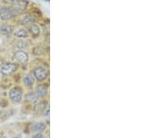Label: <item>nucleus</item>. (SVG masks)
<instances>
[{
	"mask_svg": "<svg viewBox=\"0 0 157 138\" xmlns=\"http://www.w3.org/2000/svg\"><path fill=\"white\" fill-rule=\"evenodd\" d=\"M17 68L16 64H13V63H6V64L2 65L0 71L3 75L8 76V75H11L16 72Z\"/></svg>",
	"mask_w": 157,
	"mask_h": 138,
	"instance_id": "obj_1",
	"label": "nucleus"
},
{
	"mask_svg": "<svg viewBox=\"0 0 157 138\" xmlns=\"http://www.w3.org/2000/svg\"><path fill=\"white\" fill-rule=\"evenodd\" d=\"M16 14V13L13 9H9L6 7L0 8V18L4 21H8V20L12 18Z\"/></svg>",
	"mask_w": 157,
	"mask_h": 138,
	"instance_id": "obj_2",
	"label": "nucleus"
},
{
	"mask_svg": "<svg viewBox=\"0 0 157 138\" xmlns=\"http://www.w3.org/2000/svg\"><path fill=\"white\" fill-rule=\"evenodd\" d=\"M22 90L17 87H15L9 91V98L13 102L18 103L22 99Z\"/></svg>",
	"mask_w": 157,
	"mask_h": 138,
	"instance_id": "obj_3",
	"label": "nucleus"
},
{
	"mask_svg": "<svg viewBox=\"0 0 157 138\" xmlns=\"http://www.w3.org/2000/svg\"><path fill=\"white\" fill-rule=\"evenodd\" d=\"M48 73L46 70L42 67L36 68L34 70V76L39 81H43L47 78Z\"/></svg>",
	"mask_w": 157,
	"mask_h": 138,
	"instance_id": "obj_4",
	"label": "nucleus"
},
{
	"mask_svg": "<svg viewBox=\"0 0 157 138\" xmlns=\"http://www.w3.org/2000/svg\"><path fill=\"white\" fill-rule=\"evenodd\" d=\"M28 2L25 0H17V2L14 5H13V9L16 13H20L24 11L27 9Z\"/></svg>",
	"mask_w": 157,
	"mask_h": 138,
	"instance_id": "obj_5",
	"label": "nucleus"
},
{
	"mask_svg": "<svg viewBox=\"0 0 157 138\" xmlns=\"http://www.w3.org/2000/svg\"><path fill=\"white\" fill-rule=\"evenodd\" d=\"M14 58L17 62L22 63V64H24V63H26L28 61L29 56L27 52L22 51V50H19V51L15 52Z\"/></svg>",
	"mask_w": 157,
	"mask_h": 138,
	"instance_id": "obj_6",
	"label": "nucleus"
},
{
	"mask_svg": "<svg viewBox=\"0 0 157 138\" xmlns=\"http://www.w3.org/2000/svg\"><path fill=\"white\" fill-rule=\"evenodd\" d=\"M35 91H36V94L38 97H44L45 96H46L48 93L47 87L43 84L37 85L36 89H35Z\"/></svg>",
	"mask_w": 157,
	"mask_h": 138,
	"instance_id": "obj_7",
	"label": "nucleus"
},
{
	"mask_svg": "<svg viewBox=\"0 0 157 138\" xmlns=\"http://www.w3.org/2000/svg\"><path fill=\"white\" fill-rule=\"evenodd\" d=\"M13 30V27L8 24H4L0 27V32H2V34L7 36H10L12 34Z\"/></svg>",
	"mask_w": 157,
	"mask_h": 138,
	"instance_id": "obj_8",
	"label": "nucleus"
},
{
	"mask_svg": "<svg viewBox=\"0 0 157 138\" xmlns=\"http://www.w3.org/2000/svg\"><path fill=\"white\" fill-rule=\"evenodd\" d=\"M39 97H38L37 95L36 94V93H29L25 95V99L26 101L29 102V103H36Z\"/></svg>",
	"mask_w": 157,
	"mask_h": 138,
	"instance_id": "obj_9",
	"label": "nucleus"
},
{
	"mask_svg": "<svg viewBox=\"0 0 157 138\" xmlns=\"http://www.w3.org/2000/svg\"><path fill=\"white\" fill-rule=\"evenodd\" d=\"M29 32L32 34V36H38L40 34V28L36 24H31L29 27Z\"/></svg>",
	"mask_w": 157,
	"mask_h": 138,
	"instance_id": "obj_10",
	"label": "nucleus"
},
{
	"mask_svg": "<svg viewBox=\"0 0 157 138\" xmlns=\"http://www.w3.org/2000/svg\"><path fill=\"white\" fill-rule=\"evenodd\" d=\"M36 21V18L33 16H27L25 17L23 20L21 22L22 25H29L32 24L34 22Z\"/></svg>",
	"mask_w": 157,
	"mask_h": 138,
	"instance_id": "obj_11",
	"label": "nucleus"
},
{
	"mask_svg": "<svg viewBox=\"0 0 157 138\" xmlns=\"http://www.w3.org/2000/svg\"><path fill=\"white\" fill-rule=\"evenodd\" d=\"M23 82L26 86H32L34 83V78L31 75H26L23 78Z\"/></svg>",
	"mask_w": 157,
	"mask_h": 138,
	"instance_id": "obj_12",
	"label": "nucleus"
},
{
	"mask_svg": "<svg viewBox=\"0 0 157 138\" xmlns=\"http://www.w3.org/2000/svg\"><path fill=\"white\" fill-rule=\"evenodd\" d=\"M46 129V125L44 123H37V124H34L32 127V130L34 132H40L43 131Z\"/></svg>",
	"mask_w": 157,
	"mask_h": 138,
	"instance_id": "obj_13",
	"label": "nucleus"
},
{
	"mask_svg": "<svg viewBox=\"0 0 157 138\" xmlns=\"http://www.w3.org/2000/svg\"><path fill=\"white\" fill-rule=\"evenodd\" d=\"M14 35L15 36L19 38V39H25V38L28 36V33H27L26 30H25L23 29H20L15 32Z\"/></svg>",
	"mask_w": 157,
	"mask_h": 138,
	"instance_id": "obj_14",
	"label": "nucleus"
},
{
	"mask_svg": "<svg viewBox=\"0 0 157 138\" xmlns=\"http://www.w3.org/2000/svg\"><path fill=\"white\" fill-rule=\"evenodd\" d=\"M3 1H4V2H6V3L11 4L12 5V6H13V5H14L16 3L17 0H3Z\"/></svg>",
	"mask_w": 157,
	"mask_h": 138,
	"instance_id": "obj_15",
	"label": "nucleus"
},
{
	"mask_svg": "<svg viewBox=\"0 0 157 138\" xmlns=\"http://www.w3.org/2000/svg\"><path fill=\"white\" fill-rule=\"evenodd\" d=\"M45 107V105H44L42 103H39V104H37L36 106H35V108L36 109H42V108H44Z\"/></svg>",
	"mask_w": 157,
	"mask_h": 138,
	"instance_id": "obj_16",
	"label": "nucleus"
},
{
	"mask_svg": "<svg viewBox=\"0 0 157 138\" xmlns=\"http://www.w3.org/2000/svg\"><path fill=\"white\" fill-rule=\"evenodd\" d=\"M34 138H44V136H43V135L40 134V133H38L36 135H34Z\"/></svg>",
	"mask_w": 157,
	"mask_h": 138,
	"instance_id": "obj_17",
	"label": "nucleus"
},
{
	"mask_svg": "<svg viewBox=\"0 0 157 138\" xmlns=\"http://www.w3.org/2000/svg\"><path fill=\"white\" fill-rule=\"evenodd\" d=\"M0 138H6V137H5V136H2Z\"/></svg>",
	"mask_w": 157,
	"mask_h": 138,
	"instance_id": "obj_18",
	"label": "nucleus"
},
{
	"mask_svg": "<svg viewBox=\"0 0 157 138\" xmlns=\"http://www.w3.org/2000/svg\"><path fill=\"white\" fill-rule=\"evenodd\" d=\"M2 110H0V114H2Z\"/></svg>",
	"mask_w": 157,
	"mask_h": 138,
	"instance_id": "obj_19",
	"label": "nucleus"
},
{
	"mask_svg": "<svg viewBox=\"0 0 157 138\" xmlns=\"http://www.w3.org/2000/svg\"><path fill=\"white\" fill-rule=\"evenodd\" d=\"M45 1H48H48H50V0H45Z\"/></svg>",
	"mask_w": 157,
	"mask_h": 138,
	"instance_id": "obj_20",
	"label": "nucleus"
},
{
	"mask_svg": "<svg viewBox=\"0 0 157 138\" xmlns=\"http://www.w3.org/2000/svg\"><path fill=\"white\" fill-rule=\"evenodd\" d=\"M15 138H17V137H15Z\"/></svg>",
	"mask_w": 157,
	"mask_h": 138,
	"instance_id": "obj_21",
	"label": "nucleus"
}]
</instances>
